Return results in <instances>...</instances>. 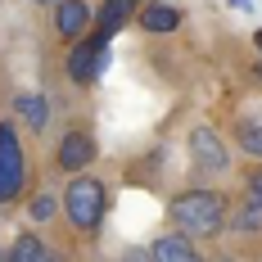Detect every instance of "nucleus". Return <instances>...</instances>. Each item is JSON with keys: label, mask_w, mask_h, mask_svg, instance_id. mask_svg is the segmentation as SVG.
<instances>
[{"label": "nucleus", "mask_w": 262, "mask_h": 262, "mask_svg": "<svg viewBox=\"0 0 262 262\" xmlns=\"http://www.w3.org/2000/svg\"><path fill=\"white\" fill-rule=\"evenodd\" d=\"M231 194L208 190V185H194L167 199V222L172 231H181L190 239H217L222 231H231Z\"/></svg>", "instance_id": "1"}, {"label": "nucleus", "mask_w": 262, "mask_h": 262, "mask_svg": "<svg viewBox=\"0 0 262 262\" xmlns=\"http://www.w3.org/2000/svg\"><path fill=\"white\" fill-rule=\"evenodd\" d=\"M59 208H63L68 226H73L77 235H95V231L104 226V217H108V185H104V177L77 172L73 181L63 185Z\"/></svg>", "instance_id": "2"}, {"label": "nucleus", "mask_w": 262, "mask_h": 262, "mask_svg": "<svg viewBox=\"0 0 262 262\" xmlns=\"http://www.w3.org/2000/svg\"><path fill=\"white\" fill-rule=\"evenodd\" d=\"M27 181H32V172H27L23 136H18L14 122H0V208L18 204L23 190H27Z\"/></svg>", "instance_id": "3"}, {"label": "nucleus", "mask_w": 262, "mask_h": 262, "mask_svg": "<svg viewBox=\"0 0 262 262\" xmlns=\"http://www.w3.org/2000/svg\"><path fill=\"white\" fill-rule=\"evenodd\" d=\"M63 73H68L73 86H95V81L108 73V41H104V36H95V32L81 36V41H73V46H68Z\"/></svg>", "instance_id": "4"}, {"label": "nucleus", "mask_w": 262, "mask_h": 262, "mask_svg": "<svg viewBox=\"0 0 262 262\" xmlns=\"http://www.w3.org/2000/svg\"><path fill=\"white\" fill-rule=\"evenodd\" d=\"M190 163H194V172H204V177H222V172H231V145L208 127V122H199V127H190Z\"/></svg>", "instance_id": "5"}, {"label": "nucleus", "mask_w": 262, "mask_h": 262, "mask_svg": "<svg viewBox=\"0 0 262 262\" xmlns=\"http://www.w3.org/2000/svg\"><path fill=\"white\" fill-rule=\"evenodd\" d=\"M95 158H100L95 131L91 127H73V131H63V140H59V149H54V167L68 172V177H77V172H91Z\"/></svg>", "instance_id": "6"}, {"label": "nucleus", "mask_w": 262, "mask_h": 262, "mask_svg": "<svg viewBox=\"0 0 262 262\" xmlns=\"http://www.w3.org/2000/svg\"><path fill=\"white\" fill-rule=\"evenodd\" d=\"M91 27H95V9H91V0H59L54 5V32H59V41H81V36H91Z\"/></svg>", "instance_id": "7"}, {"label": "nucleus", "mask_w": 262, "mask_h": 262, "mask_svg": "<svg viewBox=\"0 0 262 262\" xmlns=\"http://www.w3.org/2000/svg\"><path fill=\"white\" fill-rule=\"evenodd\" d=\"M149 258H154V262H208V258H204V249H199V239L181 235V231H163V235H154Z\"/></svg>", "instance_id": "8"}, {"label": "nucleus", "mask_w": 262, "mask_h": 262, "mask_svg": "<svg viewBox=\"0 0 262 262\" xmlns=\"http://www.w3.org/2000/svg\"><path fill=\"white\" fill-rule=\"evenodd\" d=\"M131 18H136V0H104V5H100V14H95V27H91V32H95V36H104V41H113Z\"/></svg>", "instance_id": "9"}, {"label": "nucleus", "mask_w": 262, "mask_h": 262, "mask_svg": "<svg viewBox=\"0 0 262 262\" xmlns=\"http://www.w3.org/2000/svg\"><path fill=\"white\" fill-rule=\"evenodd\" d=\"M136 23L145 27L149 36H167V32L181 27V9H177V5H163V0H149V5L136 14Z\"/></svg>", "instance_id": "10"}, {"label": "nucleus", "mask_w": 262, "mask_h": 262, "mask_svg": "<svg viewBox=\"0 0 262 262\" xmlns=\"http://www.w3.org/2000/svg\"><path fill=\"white\" fill-rule=\"evenodd\" d=\"M14 113H18V122L32 136H46V127H50V118H54V108H50L46 95H18L14 100Z\"/></svg>", "instance_id": "11"}, {"label": "nucleus", "mask_w": 262, "mask_h": 262, "mask_svg": "<svg viewBox=\"0 0 262 262\" xmlns=\"http://www.w3.org/2000/svg\"><path fill=\"white\" fill-rule=\"evenodd\" d=\"M41 253H46V239L23 231V235H14V249L5 253V262H41Z\"/></svg>", "instance_id": "12"}, {"label": "nucleus", "mask_w": 262, "mask_h": 262, "mask_svg": "<svg viewBox=\"0 0 262 262\" xmlns=\"http://www.w3.org/2000/svg\"><path fill=\"white\" fill-rule=\"evenodd\" d=\"M235 145L244 149V154L262 158V113H258V118H239V127H235Z\"/></svg>", "instance_id": "13"}, {"label": "nucleus", "mask_w": 262, "mask_h": 262, "mask_svg": "<svg viewBox=\"0 0 262 262\" xmlns=\"http://www.w3.org/2000/svg\"><path fill=\"white\" fill-rule=\"evenodd\" d=\"M231 231H244V235H258L262 231V208L249 199L244 208H231Z\"/></svg>", "instance_id": "14"}, {"label": "nucleus", "mask_w": 262, "mask_h": 262, "mask_svg": "<svg viewBox=\"0 0 262 262\" xmlns=\"http://www.w3.org/2000/svg\"><path fill=\"white\" fill-rule=\"evenodd\" d=\"M54 208H59V199H54L50 190H46V194H32V199H27V217H32V222H50Z\"/></svg>", "instance_id": "15"}, {"label": "nucleus", "mask_w": 262, "mask_h": 262, "mask_svg": "<svg viewBox=\"0 0 262 262\" xmlns=\"http://www.w3.org/2000/svg\"><path fill=\"white\" fill-rule=\"evenodd\" d=\"M244 199H253L262 208V167H249L244 172Z\"/></svg>", "instance_id": "16"}, {"label": "nucleus", "mask_w": 262, "mask_h": 262, "mask_svg": "<svg viewBox=\"0 0 262 262\" xmlns=\"http://www.w3.org/2000/svg\"><path fill=\"white\" fill-rule=\"evenodd\" d=\"M118 262H154V258H149V249H127Z\"/></svg>", "instance_id": "17"}, {"label": "nucleus", "mask_w": 262, "mask_h": 262, "mask_svg": "<svg viewBox=\"0 0 262 262\" xmlns=\"http://www.w3.org/2000/svg\"><path fill=\"white\" fill-rule=\"evenodd\" d=\"M41 262H68V258H63L59 249H50V244H46V253H41Z\"/></svg>", "instance_id": "18"}, {"label": "nucleus", "mask_w": 262, "mask_h": 262, "mask_svg": "<svg viewBox=\"0 0 262 262\" xmlns=\"http://www.w3.org/2000/svg\"><path fill=\"white\" fill-rule=\"evenodd\" d=\"M231 5H235V9H249V0H231Z\"/></svg>", "instance_id": "19"}, {"label": "nucleus", "mask_w": 262, "mask_h": 262, "mask_svg": "<svg viewBox=\"0 0 262 262\" xmlns=\"http://www.w3.org/2000/svg\"><path fill=\"white\" fill-rule=\"evenodd\" d=\"M32 5H59V0H32Z\"/></svg>", "instance_id": "20"}, {"label": "nucleus", "mask_w": 262, "mask_h": 262, "mask_svg": "<svg viewBox=\"0 0 262 262\" xmlns=\"http://www.w3.org/2000/svg\"><path fill=\"white\" fill-rule=\"evenodd\" d=\"M258 50H262V32H258Z\"/></svg>", "instance_id": "21"}, {"label": "nucleus", "mask_w": 262, "mask_h": 262, "mask_svg": "<svg viewBox=\"0 0 262 262\" xmlns=\"http://www.w3.org/2000/svg\"><path fill=\"white\" fill-rule=\"evenodd\" d=\"M0 262H5V249H0Z\"/></svg>", "instance_id": "22"}]
</instances>
